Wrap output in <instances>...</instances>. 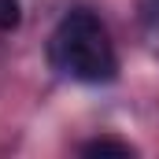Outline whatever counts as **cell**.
<instances>
[{"mask_svg": "<svg viewBox=\"0 0 159 159\" xmlns=\"http://www.w3.org/2000/svg\"><path fill=\"white\" fill-rule=\"evenodd\" d=\"M48 63L63 78L85 81V85H104V81H115L119 74V56L107 37V26L93 11H81V7L63 15L59 26L52 30Z\"/></svg>", "mask_w": 159, "mask_h": 159, "instance_id": "6da1fadb", "label": "cell"}, {"mask_svg": "<svg viewBox=\"0 0 159 159\" xmlns=\"http://www.w3.org/2000/svg\"><path fill=\"white\" fill-rule=\"evenodd\" d=\"M81 156H133V144L115 141V137H96V141H85L81 144Z\"/></svg>", "mask_w": 159, "mask_h": 159, "instance_id": "7a4b0ae2", "label": "cell"}, {"mask_svg": "<svg viewBox=\"0 0 159 159\" xmlns=\"http://www.w3.org/2000/svg\"><path fill=\"white\" fill-rule=\"evenodd\" d=\"M22 22V4L19 0H0V30L7 34V30H15Z\"/></svg>", "mask_w": 159, "mask_h": 159, "instance_id": "3957f363", "label": "cell"}]
</instances>
